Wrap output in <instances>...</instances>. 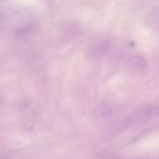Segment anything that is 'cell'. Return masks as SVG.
Segmentation results:
<instances>
[{"label":"cell","instance_id":"cell-4","mask_svg":"<svg viewBox=\"0 0 159 159\" xmlns=\"http://www.w3.org/2000/svg\"><path fill=\"white\" fill-rule=\"evenodd\" d=\"M116 108L117 107L113 106V105H102L97 109L96 113H97V116L100 117H107L115 114L116 112Z\"/></svg>","mask_w":159,"mask_h":159},{"label":"cell","instance_id":"cell-1","mask_svg":"<svg viewBox=\"0 0 159 159\" xmlns=\"http://www.w3.org/2000/svg\"><path fill=\"white\" fill-rule=\"evenodd\" d=\"M157 116H159V102H154V103L146 104L137 109L134 113L131 114L129 121L140 122V121L150 119L152 117H156Z\"/></svg>","mask_w":159,"mask_h":159},{"label":"cell","instance_id":"cell-2","mask_svg":"<svg viewBox=\"0 0 159 159\" xmlns=\"http://www.w3.org/2000/svg\"><path fill=\"white\" fill-rule=\"evenodd\" d=\"M146 61L141 56H133L128 61V67L133 72H143L146 68Z\"/></svg>","mask_w":159,"mask_h":159},{"label":"cell","instance_id":"cell-3","mask_svg":"<svg viewBox=\"0 0 159 159\" xmlns=\"http://www.w3.org/2000/svg\"><path fill=\"white\" fill-rule=\"evenodd\" d=\"M146 22L148 24L149 27H151L154 30H159V7L153 9L147 19H146Z\"/></svg>","mask_w":159,"mask_h":159}]
</instances>
